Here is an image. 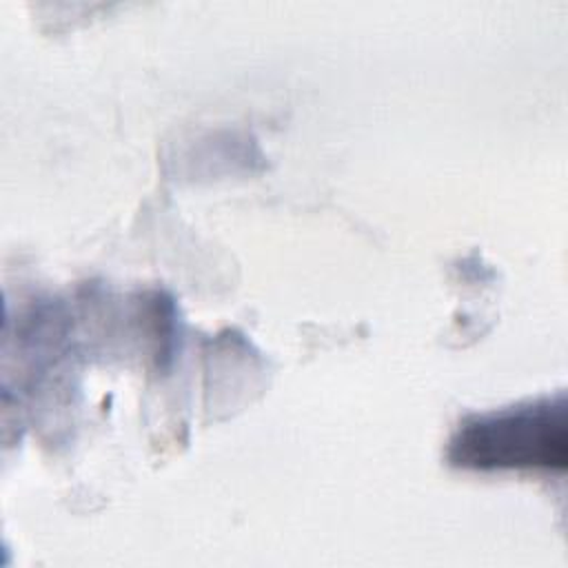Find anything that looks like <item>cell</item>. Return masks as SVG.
Masks as SVG:
<instances>
[{
    "label": "cell",
    "mask_w": 568,
    "mask_h": 568,
    "mask_svg": "<svg viewBox=\"0 0 568 568\" xmlns=\"http://www.w3.org/2000/svg\"><path fill=\"white\" fill-rule=\"evenodd\" d=\"M448 462L470 470L568 466L566 395L539 397L508 408L470 415L448 442Z\"/></svg>",
    "instance_id": "1"
}]
</instances>
